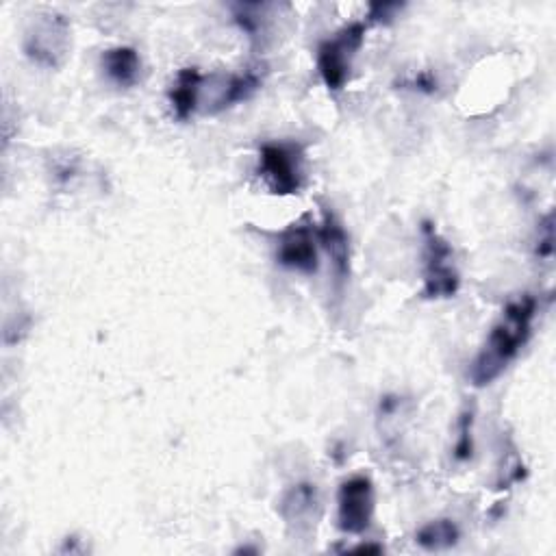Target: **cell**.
I'll return each instance as SVG.
<instances>
[{"instance_id": "6da1fadb", "label": "cell", "mask_w": 556, "mask_h": 556, "mask_svg": "<svg viewBox=\"0 0 556 556\" xmlns=\"http://www.w3.org/2000/svg\"><path fill=\"white\" fill-rule=\"evenodd\" d=\"M537 313V300L533 296H520L511 300L502 311L500 322L491 328L483 350L472 363L470 378L474 387H485L509 368V363L520 355L533 333V320Z\"/></svg>"}, {"instance_id": "7a4b0ae2", "label": "cell", "mask_w": 556, "mask_h": 556, "mask_svg": "<svg viewBox=\"0 0 556 556\" xmlns=\"http://www.w3.org/2000/svg\"><path fill=\"white\" fill-rule=\"evenodd\" d=\"M422 233L426 242V268H424L422 296L431 300L457 296L461 287V276L459 270L454 268V255L450 244L435 231V226L431 222H424Z\"/></svg>"}, {"instance_id": "3957f363", "label": "cell", "mask_w": 556, "mask_h": 556, "mask_svg": "<svg viewBox=\"0 0 556 556\" xmlns=\"http://www.w3.org/2000/svg\"><path fill=\"white\" fill-rule=\"evenodd\" d=\"M365 31H368V27H365L363 22H352L339 33H335L331 40L320 44L318 70L324 85L331 92L344 90V85L350 77L352 57H355L357 50L363 46Z\"/></svg>"}, {"instance_id": "277c9868", "label": "cell", "mask_w": 556, "mask_h": 556, "mask_svg": "<svg viewBox=\"0 0 556 556\" xmlns=\"http://www.w3.org/2000/svg\"><path fill=\"white\" fill-rule=\"evenodd\" d=\"M259 174L272 194L292 196L302 187V153L292 144H263L259 150Z\"/></svg>"}, {"instance_id": "5b68a950", "label": "cell", "mask_w": 556, "mask_h": 556, "mask_svg": "<svg viewBox=\"0 0 556 556\" xmlns=\"http://www.w3.org/2000/svg\"><path fill=\"white\" fill-rule=\"evenodd\" d=\"M374 485L368 476H350L337 494V526L346 535H363L374 517Z\"/></svg>"}, {"instance_id": "8992f818", "label": "cell", "mask_w": 556, "mask_h": 556, "mask_svg": "<svg viewBox=\"0 0 556 556\" xmlns=\"http://www.w3.org/2000/svg\"><path fill=\"white\" fill-rule=\"evenodd\" d=\"M70 24L63 16H44L24 40L27 55L46 68H57L68 50Z\"/></svg>"}, {"instance_id": "52a82bcc", "label": "cell", "mask_w": 556, "mask_h": 556, "mask_svg": "<svg viewBox=\"0 0 556 556\" xmlns=\"http://www.w3.org/2000/svg\"><path fill=\"white\" fill-rule=\"evenodd\" d=\"M276 261L294 272H318V239H315V233L309 226H292L281 235V242L276 248Z\"/></svg>"}, {"instance_id": "ba28073f", "label": "cell", "mask_w": 556, "mask_h": 556, "mask_svg": "<svg viewBox=\"0 0 556 556\" xmlns=\"http://www.w3.org/2000/svg\"><path fill=\"white\" fill-rule=\"evenodd\" d=\"M318 239L326 248L328 257L333 259V268L339 276V281H344L348 276V263H350V244L344 226L333 216L331 211H324V222L318 231Z\"/></svg>"}, {"instance_id": "9c48e42d", "label": "cell", "mask_w": 556, "mask_h": 556, "mask_svg": "<svg viewBox=\"0 0 556 556\" xmlns=\"http://www.w3.org/2000/svg\"><path fill=\"white\" fill-rule=\"evenodd\" d=\"M103 68L113 83H118L120 87H133L139 79V70H142V59L131 46L109 48L103 55Z\"/></svg>"}, {"instance_id": "30bf717a", "label": "cell", "mask_w": 556, "mask_h": 556, "mask_svg": "<svg viewBox=\"0 0 556 556\" xmlns=\"http://www.w3.org/2000/svg\"><path fill=\"white\" fill-rule=\"evenodd\" d=\"M202 74L196 68H183L176 74V81L170 90V103L174 116L179 120H189L198 105Z\"/></svg>"}, {"instance_id": "8fae6325", "label": "cell", "mask_w": 556, "mask_h": 556, "mask_svg": "<svg viewBox=\"0 0 556 556\" xmlns=\"http://www.w3.org/2000/svg\"><path fill=\"white\" fill-rule=\"evenodd\" d=\"M320 498L318 489L311 483H298L287 491L281 502V515L289 524H302L311 520L313 511L318 509Z\"/></svg>"}, {"instance_id": "7c38bea8", "label": "cell", "mask_w": 556, "mask_h": 556, "mask_svg": "<svg viewBox=\"0 0 556 556\" xmlns=\"http://www.w3.org/2000/svg\"><path fill=\"white\" fill-rule=\"evenodd\" d=\"M461 539V530L454 520H433L424 524L415 533V543L424 550H448L454 548Z\"/></svg>"}, {"instance_id": "4fadbf2b", "label": "cell", "mask_w": 556, "mask_h": 556, "mask_svg": "<svg viewBox=\"0 0 556 556\" xmlns=\"http://www.w3.org/2000/svg\"><path fill=\"white\" fill-rule=\"evenodd\" d=\"M259 87H261V74L257 70H246L242 74H235V77H231L224 83L222 96L218 98L216 109L213 111H222L237 103H244V100H248L252 94H255Z\"/></svg>"}, {"instance_id": "5bb4252c", "label": "cell", "mask_w": 556, "mask_h": 556, "mask_svg": "<svg viewBox=\"0 0 556 556\" xmlns=\"http://www.w3.org/2000/svg\"><path fill=\"white\" fill-rule=\"evenodd\" d=\"M472 426H474V409L467 407L457 422V441H454V459L459 463L470 461L474 457V435H472Z\"/></svg>"}, {"instance_id": "9a60e30c", "label": "cell", "mask_w": 556, "mask_h": 556, "mask_svg": "<svg viewBox=\"0 0 556 556\" xmlns=\"http://www.w3.org/2000/svg\"><path fill=\"white\" fill-rule=\"evenodd\" d=\"M552 250H554V231H552V216H548L546 224H543V237L539 235V242H537V255L548 259L552 257Z\"/></svg>"}, {"instance_id": "2e32d148", "label": "cell", "mask_w": 556, "mask_h": 556, "mask_svg": "<svg viewBox=\"0 0 556 556\" xmlns=\"http://www.w3.org/2000/svg\"><path fill=\"white\" fill-rule=\"evenodd\" d=\"M402 5L398 3H376L370 7V18L376 22H387L389 18H394V11H398Z\"/></svg>"}, {"instance_id": "e0dca14e", "label": "cell", "mask_w": 556, "mask_h": 556, "mask_svg": "<svg viewBox=\"0 0 556 556\" xmlns=\"http://www.w3.org/2000/svg\"><path fill=\"white\" fill-rule=\"evenodd\" d=\"M409 85L413 87V90L428 92V94H433L437 90V81L431 77V74H420V77H415Z\"/></svg>"}, {"instance_id": "ac0fdd59", "label": "cell", "mask_w": 556, "mask_h": 556, "mask_svg": "<svg viewBox=\"0 0 556 556\" xmlns=\"http://www.w3.org/2000/svg\"><path fill=\"white\" fill-rule=\"evenodd\" d=\"M355 552H383V546H374V543H361V546L355 548Z\"/></svg>"}]
</instances>
